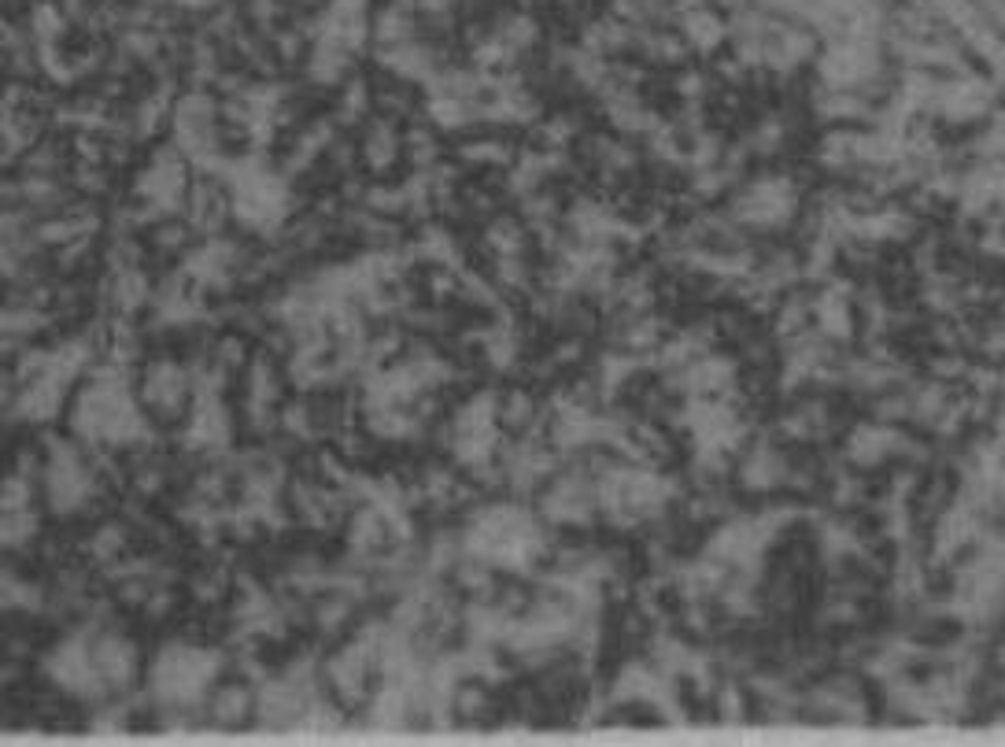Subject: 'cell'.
<instances>
[{
  "mask_svg": "<svg viewBox=\"0 0 1005 747\" xmlns=\"http://www.w3.org/2000/svg\"><path fill=\"white\" fill-rule=\"evenodd\" d=\"M207 655L200 651H185L174 648L159 659V692H167L174 699H189L196 696L200 688L211 681V666H207Z\"/></svg>",
  "mask_w": 1005,
  "mask_h": 747,
  "instance_id": "1",
  "label": "cell"
}]
</instances>
